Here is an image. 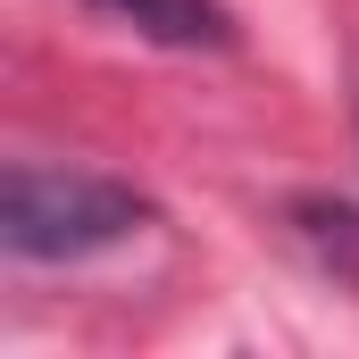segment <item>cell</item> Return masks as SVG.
Here are the masks:
<instances>
[{"instance_id": "obj_2", "label": "cell", "mask_w": 359, "mask_h": 359, "mask_svg": "<svg viewBox=\"0 0 359 359\" xmlns=\"http://www.w3.org/2000/svg\"><path fill=\"white\" fill-rule=\"evenodd\" d=\"M92 8H109L117 25H134V34L168 42V50H217V42H234L226 0H92Z\"/></svg>"}, {"instance_id": "obj_1", "label": "cell", "mask_w": 359, "mask_h": 359, "mask_svg": "<svg viewBox=\"0 0 359 359\" xmlns=\"http://www.w3.org/2000/svg\"><path fill=\"white\" fill-rule=\"evenodd\" d=\"M151 226V201L100 168H42L17 159L0 184V243L17 259H92Z\"/></svg>"}]
</instances>
